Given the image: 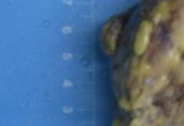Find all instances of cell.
Instances as JSON below:
<instances>
[{
    "mask_svg": "<svg viewBox=\"0 0 184 126\" xmlns=\"http://www.w3.org/2000/svg\"><path fill=\"white\" fill-rule=\"evenodd\" d=\"M127 29L125 122L184 126V0H145Z\"/></svg>",
    "mask_w": 184,
    "mask_h": 126,
    "instance_id": "cell-1",
    "label": "cell"
}]
</instances>
